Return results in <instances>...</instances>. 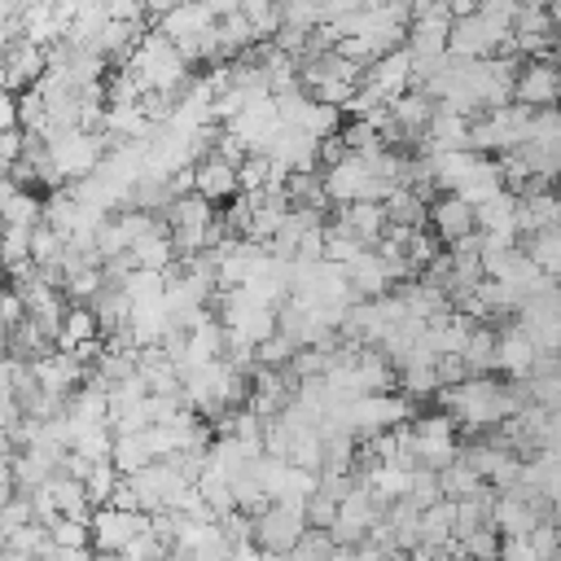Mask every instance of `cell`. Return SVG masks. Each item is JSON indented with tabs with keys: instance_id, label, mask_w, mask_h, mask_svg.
Masks as SVG:
<instances>
[{
	"instance_id": "cell-1",
	"label": "cell",
	"mask_w": 561,
	"mask_h": 561,
	"mask_svg": "<svg viewBox=\"0 0 561 561\" xmlns=\"http://www.w3.org/2000/svg\"><path fill=\"white\" fill-rule=\"evenodd\" d=\"M307 504L311 500H276L267 513L254 517V543L263 552H294L298 539L311 530L307 526Z\"/></svg>"
},
{
	"instance_id": "cell-2",
	"label": "cell",
	"mask_w": 561,
	"mask_h": 561,
	"mask_svg": "<svg viewBox=\"0 0 561 561\" xmlns=\"http://www.w3.org/2000/svg\"><path fill=\"white\" fill-rule=\"evenodd\" d=\"M416 425V438H421V469H451L460 460V447H456V416L451 412H425L412 421Z\"/></svg>"
},
{
	"instance_id": "cell-3",
	"label": "cell",
	"mask_w": 561,
	"mask_h": 561,
	"mask_svg": "<svg viewBox=\"0 0 561 561\" xmlns=\"http://www.w3.org/2000/svg\"><path fill=\"white\" fill-rule=\"evenodd\" d=\"M145 530H149V517H145V513L96 508V513H92V552H101V557H123Z\"/></svg>"
},
{
	"instance_id": "cell-4",
	"label": "cell",
	"mask_w": 561,
	"mask_h": 561,
	"mask_svg": "<svg viewBox=\"0 0 561 561\" xmlns=\"http://www.w3.org/2000/svg\"><path fill=\"white\" fill-rule=\"evenodd\" d=\"M364 92L377 105H394L403 92H412V48H394L390 57L373 61L364 75Z\"/></svg>"
},
{
	"instance_id": "cell-5",
	"label": "cell",
	"mask_w": 561,
	"mask_h": 561,
	"mask_svg": "<svg viewBox=\"0 0 561 561\" xmlns=\"http://www.w3.org/2000/svg\"><path fill=\"white\" fill-rule=\"evenodd\" d=\"M561 101V66L552 57L526 61L517 75V105L526 110H557Z\"/></svg>"
},
{
	"instance_id": "cell-6",
	"label": "cell",
	"mask_w": 561,
	"mask_h": 561,
	"mask_svg": "<svg viewBox=\"0 0 561 561\" xmlns=\"http://www.w3.org/2000/svg\"><path fill=\"white\" fill-rule=\"evenodd\" d=\"M0 66H4V92H26L48 75V48L22 39L0 48Z\"/></svg>"
},
{
	"instance_id": "cell-7",
	"label": "cell",
	"mask_w": 561,
	"mask_h": 561,
	"mask_svg": "<svg viewBox=\"0 0 561 561\" xmlns=\"http://www.w3.org/2000/svg\"><path fill=\"white\" fill-rule=\"evenodd\" d=\"M430 228H434V237L451 250L456 241H465V237L478 232V215H473V206L460 202L456 193H443V197L430 202Z\"/></svg>"
},
{
	"instance_id": "cell-8",
	"label": "cell",
	"mask_w": 561,
	"mask_h": 561,
	"mask_svg": "<svg viewBox=\"0 0 561 561\" xmlns=\"http://www.w3.org/2000/svg\"><path fill=\"white\" fill-rule=\"evenodd\" d=\"M333 219L342 228H351L368 250L381 245V237L390 232V215H386V202H355V206H333Z\"/></svg>"
},
{
	"instance_id": "cell-9",
	"label": "cell",
	"mask_w": 561,
	"mask_h": 561,
	"mask_svg": "<svg viewBox=\"0 0 561 561\" xmlns=\"http://www.w3.org/2000/svg\"><path fill=\"white\" fill-rule=\"evenodd\" d=\"M535 359H539V346H535L517 324L500 329V373H504L508 381H530Z\"/></svg>"
},
{
	"instance_id": "cell-10",
	"label": "cell",
	"mask_w": 561,
	"mask_h": 561,
	"mask_svg": "<svg viewBox=\"0 0 561 561\" xmlns=\"http://www.w3.org/2000/svg\"><path fill=\"white\" fill-rule=\"evenodd\" d=\"M162 224H167L171 232H210V228L219 224V215H215V202H206L202 193H188V197H175V202L167 206Z\"/></svg>"
},
{
	"instance_id": "cell-11",
	"label": "cell",
	"mask_w": 561,
	"mask_h": 561,
	"mask_svg": "<svg viewBox=\"0 0 561 561\" xmlns=\"http://www.w3.org/2000/svg\"><path fill=\"white\" fill-rule=\"evenodd\" d=\"M0 206H4V224H9V228H26V232L44 228V197H39L35 188H18V184L4 180Z\"/></svg>"
},
{
	"instance_id": "cell-12",
	"label": "cell",
	"mask_w": 561,
	"mask_h": 561,
	"mask_svg": "<svg viewBox=\"0 0 561 561\" xmlns=\"http://www.w3.org/2000/svg\"><path fill=\"white\" fill-rule=\"evenodd\" d=\"M456 522H460V504L456 500H438L434 508H425L421 513V548L443 557V548L456 539Z\"/></svg>"
},
{
	"instance_id": "cell-13",
	"label": "cell",
	"mask_w": 561,
	"mask_h": 561,
	"mask_svg": "<svg viewBox=\"0 0 561 561\" xmlns=\"http://www.w3.org/2000/svg\"><path fill=\"white\" fill-rule=\"evenodd\" d=\"M197 193L206 197V202H224V197H237L241 193V184H237V167L232 162H224V158H202L197 162Z\"/></svg>"
},
{
	"instance_id": "cell-14",
	"label": "cell",
	"mask_w": 561,
	"mask_h": 561,
	"mask_svg": "<svg viewBox=\"0 0 561 561\" xmlns=\"http://www.w3.org/2000/svg\"><path fill=\"white\" fill-rule=\"evenodd\" d=\"M465 364H469V377H491L500 373V333H491V324H478L469 346L460 351Z\"/></svg>"
},
{
	"instance_id": "cell-15",
	"label": "cell",
	"mask_w": 561,
	"mask_h": 561,
	"mask_svg": "<svg viewBox=\"0 0 561 561\" xmlns=\"http://www.w3.org/2000/svg\"><path fill=\"white\" fill-rule=\"evenodd\" d=\"M539 522H548L535 504H526V500H517V495H500L495 500V530L500 535H530Z\"/></svg>"
},
{
	"instance_id": "cell-16",
	"label": "cell",
	"mask_w": 561,
	"mask_h": 561,
	"mask_svg": "<svg viewBox=\"0 0 561 561\" xmlns=\"http://www.w3.org/2000/svg\"><path fill=\"white\" fill-rule=\"evenodd\" d=\"M390 110H394V123H399V127L412 136V145H416V140L425 136V127H430V118H434L438 101H430L425 92H403Z\"/></svg>"
},
{
	"instance_id": "cell-17",
	"label": "cell",
	"mask_w": 561,
	"mask_h": 561,
	"mask_svg": "<svg viewBox=\"0 0 561 561\" xmlns=\"http://www.w3.org/2000/svg\"><path fill=\"white\" fill-rule=\"evenodd\" d=\"M96 337H101L96 311H92V307H70V311H66V324H61V333H57V351L75 355L79 346H88V342H96Z\"/></svg>"
},
{
	"instance_id": "cell-18",
	"label": "cell",
	"mask_w": 561,
	"mask_h": 561,
	"mask_svg": "<svg viewBox=\"0 0 561 561\" xmlns=\"http://www.w3.org/2000/svg\"><path fill=\"white\" fill-rule=\"evenodd\" d=\"M438 482H443V495H447V500H456V504H465V500H478V495L491 486L482 473H473V469L465 465V456H460L451 469H443V473H438Z\"/></svg>"
},
{
	"instance_id": "cell-19",
	"label": "cell",
	"mask_w": 561,
	"mask_h": 561,
	"mask_svg": "<svg viewBox=\"0 0 561 561\" xmlns=\"http://www.w3.org/2000/svg\"><path fill=\"white\" fill-rule=\"evenodd\" d=\"M386 215H390V228H421L430 219V202L416 197L412 188H394L386 197Z\"/></svg>"
},
{
	"instance_id": "cell-20",
	"label": "cell",
	"mask_w": 561,
	"mask_h": 561,
	"mask_svg": "<svg viewBox=\"0 0 561 561\" xmlns=\"http://www.w3.org/2000/svg\"><path fill=\"white\" fill-rule=\"evenodd\" d=\"M110 460L118 465L123 478H136V473H145L149 465H158L153 451H149V443H145V434H123V438H114V456H110Z\"/></svg>"
},
{
	"instance_id": "cell-21",
	"label": "cell",
	"mask_w": 561,
	"mask_h": 561,
	"mask_svg": "<svg viewBox=\"0 0 561 561\" xmlns=\"http://www.w3.org/2000/svg\"><path fill=\"white\" fill-rule=\"evenodd\" d=\"M298 131H307V136H316V140H333V136H342V110L311 101V105L302 110V118H298Z\"/></svg>"
},
{
	"instance_id": "cell-22",
	"label": "cell",
	"mask_w": 561,
	"mask_h": 561,
	"mask_svg": "<svg viewBox=\"0 0 561 561\" xmlns=\"http://www.w3.org/2000/svg\"><path fill=\"white\" fill-rule=\"evenodd\" d=\"M526 254H530L552 280H561V228H543V232H535V237L526 241Z\"/></svg>"
},
{
	"instance_id": "cell-23",
	"label": "cell",
	"mask_w": 561,
	"mask_h": 561,
	"mask_svg": "<svg viewBox=\"0 0 561 561\" xmlns=\"http://www.w3.org/2000/svg\"><path fill=\"white\" fill-rule=\"evenodd\" d=\"M118 482H123L118 465H114V460H96V465H92V473H88V482H83V486H88L92 508H110V500H114Z\"/></svg>"
},
{
	"instance_id": "cell-24",
	"label": "cell",
	"mask_w": 561,
	"mask_h": 561,
	"mask_svg": "<svg viewBox=\"0 0 561 561\" xmlns=\"http://www.w3.org/2000/svg\"><path fill=\"white\" fill-rule=\"evenodd\" d=\"M4 548H18V552H26L31 561H44L57 543H53V530H48L44 522H31V526H22L13 539H4Z\"/></svg>"
},
{
	"instance_id": "cell-25",
	"label": "cell",
	"mask_w": 561,
	"mask_h": 561,
	"mask_svg": "<svg viewBox=\"0 0 561 561\" xmlns=\"http://www.w3.org/2000/svg\"><path fill=\"white\" fill-rule=\"evenodd\" d=\"M272 180H280V175H276V167H272L267 153H250V158L237 167V184H241L245 193H263Z\"/></svg>"
},
{
	"instance_id": "cell-26",
	"label": "cell",
	"mask_w": 561,
	"mask_h": 561,
	"mask_svg": "<svg viewBox=\"0 0 561 561\" xmlns=\"http://www.w3.org/2000/svg\"><path fill=\"white\" fill-rule=\"evenodd\" d=\"M75 451L88 456L92 465H96V460H110V456H114V430H110V425H88V430H79Z\"/></svg>"
},
{
	"instance_id": "cell-27",
	"label": "cell",
	"mask_w": 561,
	"mask_h": 561,
	"mask_svg": "<svg viewBox=\"0 0 561 561\" xmlns=\"http://www.w3.org/2000/svg\"><path fill=\"white\" fill-rule=\"evenodd\" d=\"M35 522V504H31V495L26 491H18V495H9L4 500V517H0V535L4 539H13L22 526H31Z\"/></svg>"
},
{
	"instance_id": "cell-28",
	"label": "cell",
	"mask_w": 561,
	"mask_h": 561,
	"mask_svg": "<svg viewBox=\"0 0 561 561\" xmlns=\"http://www.w3.org/2000/svg\"><path fill=\"white\" fill-rule=\"evenodd\" d=\"M460 543H465V557H469V561H500V543H504V535H500L495 526H482V530L465 535Z\"/></svg>"
},
{
	"instance_id": "cell-29",
	"label": "cell",
	"mask_w": 561,
	"mask_h": 561,
	"mask_svg": "<svg viewBox=\"0 0 561 561\" xmlns=\"http://www.w3.org/2000/svg\"><path fill=\"white\" fill-rule=\"evenodd\" d=\"M333 552H337V543L329 530H307L298 539V548L289 552V561H333Z\"/></svg>"
},
{
	"instance_id": "cell-30",
	"label": "cell",
	"mask_w": 561,
	"mask_h": 561,
	"mask_svg": "<svg viewBox=\"0 0 561 561\" xmlns=\"http://www.w3.org/2000/svg\"><path fill=\"white\" fill-rule=\"evenodd\" d=\"M408 500H412L421 513H425V508H434L438 500H447V495H443L438 473H434V469H416V473H412V495H408Z\"/></svg>"
},
{
	"instance_id": "cell-31",
	"label": "cell",
	"mask_w": 561,
	"mask_h": 561,
	"mask_svg": "<svg viewBox=\"0 0 561 561\" xmlns=\"http://www.w3.org/2000/svg\"><path fill=\"white\" fill-rule=\"evenodd\" d=\"M48 530H53V543H57V548H92V522L57 517Z\"/></svg>"
},
{
	"instance_id": "cell-32",
	"label": "cell",
	"mask_w": 561,
	"mask_h": 561,
	"mask_svg": "<svg viewBox=\"0 0 561 561\" xmlns=\"http://www.w3.org/2000/svg\"><path fill=\"white\" fill-rule=\"evenodd\" d=\"M530 543H535V552H539V561H557L561 557V526L548 517V522H539L535 530H530Z\"/></svg>"
},
{
	"instance_id": "cell-33",
	"label": "cell",
	"mask_w": 561,
	"mask_h": 561,
	"mask_svg": "<svg viewBox=\"0 0 561 561\" xmlns=\"http://www.w3.org/2000/svg\"><path fill=\"white\" fill-rule=\"evenodd\" d=\"M333 522H337V500L333 495H311V504H307V526L311 530H333Z\"/></svg>"
},
{
	"instance_id": "cell-34",
	"label": "cell",
	"mask_w": 561,
	"mask_h": 561,
	"mask_svg": "<svg viewBox=\"0 0 561 561\" xmlns=\"http://www.w3.org/2000/svg\"><path fill=\"white\" fill-rule=\"evenodd\" d=\"M219 526H224V535H228V543L232 548H241V543H254V517L250 513H228V517H219Z\"/></svg>"
},
{
	"instance_id": "cell-35",
	"label": "cell",
	"mask_w": 561,
	"mask_h": 561,
	"mask_svg": "<svg viewBox=\"0 0 561 561\" xmlns=\"http://www.w3.org/2000/svg\"><path fill=\"white\" fill-rule=\"evenodd\" d=\"M438 381L443 386H465L469 381V364H465V355H438Z\"/></svg>"
},
{
	"instance_id": "cell-36",
	"label": "cell",
	"mask_w": 561,
	"mask_h": 561,
	"mask_svg": "<svg viewBox=\"0 0 561 561\" xmlns=\"http://www.w3.org/2000/svg\"><path fill=\"white\" fill-rule=\"evenodd\" d=\"M500 561H539V552H535L530 535H504V543H500Z\"/></svg>"
},
{
	"instance_id": "cell-37",
	"label": "cell",
	"mask_w": 561,
	"mask_h": 561,
	"mask_svg": "<svg viewBox=\"0 0 561 561\" xmlns=\"http://www.w3.org/2000/svg\"><path fill=\"white\" fill-rule=\"evenodd\" d=\"M0 123H4V131H18L22 123H18V92H4V101H0Z\"/></svg>"
},
{
	"instance_id": "cell-38",
	"label": "cell",
	"mask_w": 561,
	"mask_h": 561,
	"mask_svg": "<svg viewBox=\"0 0 561 561\" xmlns=\"http://www.w3.org/2000/svg\"><path fill=\"white\" fill-rule=\"evenodd\" d=\"M228 561H263V548L259 543H241V548H232Z\"/></svg>"
},
{
	"instance_id": "cell-39",
	"label": "cell",
	"mask_w": 561,
	"mask_h": 561,
	"mask_svg": "<svg viewBox=\"0 0 561 561\" xmlns=\"http://www.w3.org/2000/svg\"><path fill=\"white\" fill-rule=\"evenodd\" d=\"M0 561H31V557H26V552H18V548H4V552H0Z\"/></svg>"
},
{
	"instance_id": "cell-40",
	"label": "cell",
	"mask_w": 561,
	"mask_h": 561,
	"mask_svg": "<svg viewBox=\"0 0 561 561\" xmlns=\"http://www.w3.org/2000/svg\"><path fill=\"white\" fill-rule=\"evenodd\" d=\"M557 561H561V557H557Z\"/></svg>"
},
{
	"instance_id": "cell-41",
	"label": "cell",
	"mask_w": 561,
	"mask_h": 561,
	"mask_svg": "<svg viewBox=\"0 0 561 561\" xmlns=\"http://www.w3.org/2000/svg\"><path fill=\"white\" fill-rule=\"evenodd\" d=\"M557 285H561V280H557Z\"/></svg>"
}]
</instances>
